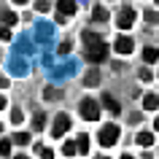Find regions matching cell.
Returning <instances> with one entry per match:
<instances>
[{
    "instance_id": "1",
    "label": "cell",
    "mask_w": 159,
    "mask_h": 159,
    "mask_svg": "<svg viewBox=\"0 0 159 159\" xmlns=\"http://www.w3.org/2000/svg\"><path fill=\"white\" fill-rule=\"evenodd\" d=\"M119 135H121V129H119V124H102L100 135H97V140H100V146H113V143H119Z\"/></svg>"
},
{
    "instance_id": "2",
    "label": "cell",
    "mask_w": 159,
    "mask_h": 159,
    "mask_svg": "<svg viewBox=\"0 0 159 159\" xmlns=\"http://www.w3.org/2000/svg\"><path fill=\"white\" fill-rule=\"evenodd\" d=\"M86 59L89 62H105L108 59V43L105 41H100V43H94V46H86Z\"/></svg>"
},
{
    "instance_id": "3",
    "label": "cell",
    "mask_w": 159,
    "mask_h": 159,
    "mask_svg": "<svg viewBox=\"0 0 159 159\" xmlns=\"http://www.w3.org/2000/svg\"><path fill=\"white\" fill-rule=\"evenodd\" d=\"M78 113H81V119H86V121H97L100 119V105L94 100H81V105H78Z\"/></svg>"
},
{
    "instance_id": "4",
    "label": "cell",
    "mask_w": 159,
    "mask_h": 159,
    "mask_svg": "<svg viewBox=\"0 0 159 159\" xmlns=\"http://www.w3.org/2000/svg\"><path fill=\"white\" fill-rule=\"evenodd\" d=\"M67 129H70V116L67 113H57L54 127H51V138H65Z\"/></svg>"
},
{
    "instance_id": "5",
    "label": "cell",
    "mask_w": 159,
    "mask_h": 159,
    "mask_svg": "<svg viewBox=\"0 0 159 159\" xmlns=\"http://www.w3.org/2000/svg\"><path fill=\"white\" fill-rule=\"evenodd\" d=\"M135 19H138V14H135V8H121L116 16V25L121 27V30H129V27L135 25Z\"/></svg>"
},
{
    "instance_id": "6",
    "label": "cell",
    "mask_w": 159,
    "mask_h": 159,
    "mask_svg": "<svg viewBox=\"0 0 159 159\" xmlns=\"http://www.w3.org/2000/svg\"><path fill=\"white\" fill-rule=\"evenodd\" d=\"M113 49H116L119 54H129V51L135 49V43H132V38H129V35H119L116 41H113Z\"/></svg>"
},
{
    "instance_id": "7",
    "label": "cell",
    "mask_w": 159,
    "mask_h": 159,
    "mask_svg": "<svg viewBox=\"0 0 159 159\" xmlns=\"http://www.w3.org/2000/svg\"><path fill=\"white\" fill-rule=\"evenodd\" d=\"M16 22H19V16L14 14V11H8V8H0V25L11 27V25H16Z\"/></svg>"
},
{
    "instance_id": "8",
    "label": "cell",
    "mask_w": 159,
    "mask_h": 159,
    "mask_svg": "<svg viewBox=\"0 0 159 159\" xmlns=\"http://www.w3.org/2000/svg\"><path fill=\"white\" fill-rule=\"evenodd\" d=\"M57 8H59L62 16H73V14H75V3H73V0H59Z\"/></svg>"
},
{
    "instance_id": "9",
    "label": "cell",
    "mask_w": 159,
    "mask_h": 159,
    "mask_svg": "<svg viewBox=\"0 0 159 159\" xmlns=\"http://www.w3.org/2000/svg\"><path fill=\"white\" fill-rule=\"evenodd\" d=\"M102 105H105L111 113H121V105H119V100H113L111 94H102Z\"/></svg>"
},
{
    "instance_id": "10",
    "label": "cell",
    "mask_w": 159,
    "mask_h": 159,
    "mask_svg": "<svg viewBox=\"0 0 159 159\" xmlns=\"http://www.w3.org/2000/svg\"><path fill=\"white\" fill-rule=\"evenodd\" d=\"M143 108L146 111H157L159 108V94H146V97H143Z\"/></svg>"
},
{
    "instance_id": "11",
    "label": "cell",
    "mask_w": 159,
    "mask_h": 159,
    "mask_svg": "<svg viewBox=\"0 0 159 159\" xmlns=\"http://www.w3.org/2000/svg\"><path fill=\"white\" fill-rule=\"evenodd\" d=\"M92 19H94V22H108L111 14H108V8H105V6H97V8L92 11Z\"/></svg>"
},
{
    "instance_id": "12",
    "label": "cell",
    "mask_w": 159,
    "mask_h": 159,
    "mask_svg": "<svg viewBox=\"0 0 159 159\" xmlns=\"http://www.w3.org/2000/svg\"><path fill=\"white\" fill-rule=\"evenodd\" d=\"M143 59H146L148 65H151V62H157V59H159V49H157V46H148V49H143Z\"/></svg>"
},
{
    "instance_id": "13",
    "label": "cell",
    "mask_w": 159,
    "mask_h": 159,
    "mask_svg": "<svg viewBox=\"0 0 159 159\" xmlns=\"http://www.w3.org/2000/svg\"><path fill=\"white\" fill-rule=\"evenodd\" d=\"M151 143H154V132H140V135H138V146L148 148Z\"/></svg>"
},
{
    "instance_id": "14",
    "label": "cell",
    "mask_w": 159,
    "mask_h": 159,
    "mask_svg": "<svg viewBox=\"0 0 159 159\" xmlns=\"http://www.w3.org/2000/svg\"><path fill=\"white\" fill-rule=\"evenodd\" d=\"M43 127H46V116H43V113H35V116H33V129H35V132H41Z\"/></svg>"
},
{
    "instance_id": "15",
    "label": "cell",
    "mask_w": 159,
    "mask_h": 159,
    "mask_svg": "<svg viewBox=\"0 0 159 159\" xmlns=\"http://www.w3.org/2000/svg\"><path fill=\"white\" fill-rule=\"evenodd\" d=\"M102 41V35L97 33H84V46H94V43H100Z\"/></svg>"
},
{
    "instance_id": "16",
    "label": "cell",
    "mask_w": 159,
    "mask_h": 159,
    "mask_svg": "<svg viewBox=\"0 0 159 159\" xmlns=\"http://www.w3.org/2000/svg\"><path fill=\"white\" fill-rule=\"evenodd\" d=\"M75 148L81 151V154H89V138H86V135H81V138L75 140Z\"/></svg>"
},
{
    "instance_id": "17",
    "label": "cell",
    "mask_w": 159,
    "mask_h": 159,
    "mask_svg": "<svg viewBox=\"0 0 159 159\" xmlns=\"http://www.w3.org/2000/svg\"><path fill=\"white\" fill-rule=\"evenodd\" d=\"M11 143H16V146H27V143H30V135H27V132H16L14 138H11Z\"/></svg>"
},
{
    "instance_id": "18",
    "label": "cell",
    "mask_w": 159,
    "mask_h": 159,
    "mask_svg": "<svg viewBox=\"0 0 159 159\" xmlns=\"http://www.w3.org/2000/svg\"><path fill=\"white\" fill-rule=\"evenodd\" d=\"M75 151H78V148H75L73 140H65V143H62V154H65V157H73Z\"/></svg>"
},
{
    "instance_id": "19",
    "label": "cell",
    "mask_w": 159,
    "mask_h": 159,
    "mask_svg": "<svg viewBox=\"0 0 159 159\" xmlns=\"http://www.w3.org/2000/svg\"><path fill=\"white\" fill-rule=\"evenodd\" d=\"M84 81H86V86H94L97 81H100V75H97V70H92V73H86V78H84Z\"/></svg>"
},
{
    "instance_id": "20",
    "label": "cell",
    "mask_w": 159,
    "mask_h": 159,
    "mask_svg": "<svg viewBox=\"0 0 159 159\" xmlns=\"http://www.w3.org/2000/svg\"><path fill=\"white\" fill-rule=\"evenodd\" d=\"M49 8H51V3H49V0H38V3H35V11H41V14H46Z\"/></svg>"
},
{
    "instance_id": "21",
    "label": "cell",
    "mask_w": 159,
    "mask_h": 159,
    "mask_svg": "<svg viewBox=\"0 0 159 159\" xmlns=\"http://www.w3.org/2000/svg\"><path fill=\"white\" fill-rule=\"evenodd\" d=\"M0 154H3V157H8V154H11V140H6V138L0 140Z\"/></svg>"
},
{
    "instance_id": "22",
    "label": "cell",
    "mask_w": 159,
    "mask_h": 159,
    "mask_svg": "<svg viewBox=\"0 0 159 159\" xmlns=\"http://www.w3.org/2000/svg\"><path fill=\"white\" fill-rule=\"evenodd\" d=\"M146 22L148 25H159V14L157 11H146Z\"/></svg>"
},
{
    "instance_id": "23",
    "label": "cell",
    "mask_w": 159,
    "mask_h": 159,
    "mask_svg": "<svg viewBox=\"0 0 159 159\" xmlns=\"http://www.w3.org/2000/svg\"><path fill=\"white\" fill-rule=\"evenodd\" d=\"M22 119H25V113H22L19 108H14V113H11V121H14V124H22Z\"/></svg>"
},
{
    "instance_id": "24",
    "label": "cell",
    "mask_w": 159,
    "mask_h": 159,
    "mask_svg": "<svg viewBox=\"0 0 159 159\" xmlns=\"http://www.w3.org/2000/svg\"><path fill=\"white\" fill-rule=\"evenodd\" d=\"M0 38H3V41H11V30L6 25H0Z\"/></svg>"
},
{
    "instance_id": "25",
    "label": "cell",
    "mask_w": 159,
    "mask_h": 159,
    "mask_svg": "<svg viewBox=\"0 0 159 159\" xmlns=\"http://www.w3.org/2000/svg\"><path fill=\"white\" fill-rule=\"evenodd\" d=\"M41 159H54V151L51 148H41Z\"/></svg>"
},
{
    "instance_id": "26",
    "label": "cell",
    "mask_w": 159,
    "mask_h": 159,
    "mask_svg": "<svg viewBox=\"0 0 159 159\" xmlns=\"http://www.w3.org/2000/svg\"><path fill=\"white\" fill-rule=\"evenodd\" d=\"M67 51H70V41H65L62 46H59V54H67Z\"/></svg>"
},
{
    "instance_id": "27",
    "label": "cell",
    "mask_w": 159,
    "mask_h": 159,
    "mask_svg": "<svg viewBox=\"0 0 159 159\" xmlns=\"http://www.w3.org/2000/svg\"><path fill=\"white\" fill-rule=\"evenodd\" d=\"M140 81H151V70H140Z\"/></svg>"
},
{
    "instance_id": "28",
    "label": "cell",
    "mask_w": 159,
    "mask_h": 159,
    "mask_svg": "<svg viewBox=\"0 0 159 159\" xmlns=\"http://www.w3.org/2000/svg\"><path fill=\"white\" fill-rule=\"evenodd\" d=\"M6 108V97H3V94H0V111Z\"/></svg>"
},
{
    "instance_id": "29",
    "label": "cell",
    "mask_w": 159,
    "mask_h": 159,
    "mask_svg": "<svg viewBox=\"0 0 159 159\" xmlns=\"http://www.w3.org/2000/svg\"><path fill=\"white\" fill-rule=\"evenodd\" d=\"M154 129H157V132H159V119H157V121H154Z\"/></svg>"
},
{
    "instance_id": "30",
    "label": "cell",
    "mask_w": 159,
    "mask_h": 159,
    "mask_svg": "<svg viewBox=\"0 0 159 159\" xmlns=\"http://www.w3.org/2000/svg\"><path fill=\"white\" fill-rule=\"evenodd\" d=\"M14 159H30V157H25V154H19V157H14Z\"/></svg>"
},
{
    "instance_id": "31",
    "label": "cell",
    "mask_w": 159,
    "mask_h": 159,
    "mask_svg": "<svg viewBox=\"0 0 159 159\" xmlns=\"http://www.w3.org/2000/svg\"><path fill=\"white\" fill-rule=\"evenodd\" d=\"M121 159H135V157H129V154H124V157H121Z\"/></svg>"
},
{
    "instance_id": "32",
    "label": "cell",
    "mask_w": 159,
    "mask_h": 159,
    "mask_svg": "<svg viewBox=\"0 0 159 159\" xmlns=\"http://www.w3.org/2000/svg\"><path fill=\"white\" fill-rule=\"evenodd\" d=\"M14 3H27V0H14Z\"/></svg>"
},
{
    "instance_id": "33",
    "label": "cell",
    "mask_w": 159,
    "mask_h": 159,
    "mask_svg": "<svg viewBox=\"0 0 159 159\" xmlns=\"http://www.w3.org/2000/svg\"><path fill=\"white\" fill-rule=\"evenodd\" d=\"M94 159H108V157H94Z\"/></svg>"
}]
</instances>
